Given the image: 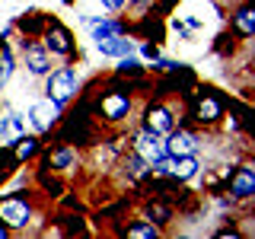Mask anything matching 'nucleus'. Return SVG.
<instances>
[{"mask_svg":"<svg viewBox=\"0 0 255 239\" xmlns=\"http://www.w3.org/2000/svg\"><path fill=\"white\" fill-rule=\"evenodd\" d=\"M19 134H22V118L19 115H13V112H10V115L0 118V147H6V143L16 140Z\"/></svg>","mask_w":255,"mask_h":239,"instance_id":"19","label":"nucleus"},{"mask_svg":"<svg viewBox=\"0 0 255 239\" xmlns=\"http://www.w3.org/2000/svg\"><path fill=\"white\" fill-rule=\"evenodd\" d=\"M51 58H74L77 54V42L70 35V29L58 19H42V38H38Z\"/></svg>","mask_w":255,"mask_h":239,"instance_id":"2","label":"nucleus"},{"mask_svg":"<svg viewBox=\"0 0 255 239\" xmlns=\"http://www.w3.org/2000/svg\"><path fill=\"white\" fill-rule=\"evenodd\" d=\"M230 29H233V35L239 42H249L255 35V10H252V3H243L233 16H230Z\"/></svg>","mask_w":255,"mask_h":239,"instance_id":"14","label":"nucleus"},{"mask_svg":"<svg viewBox=\"0 0 255 239\" xmlns=\"http://www.w3.org/2000/svg\"><path fill=\"white\" fill-rule=\"evenodd\" d=\"M223 115H227V99H223L217 90H207V86H201V90L188 93V118L195 124L214 127Z\"/></svg>","mask_w":255,"mask_h":239,"instance_id":"1","label":"nucleus"},{"mask_svg":"<svg viewBox=\"0 0 255 239\" xmlns=\"http://www.w3.org/2000/svg\"><path fill=\"white\" fill-rule=\"evenodd\" d=\"M227 195L233 198V201H249L255 195V169L252 166H236L233 172H230L227 179Z\"/></svg>","mask_w":255,"mask_h":239,"instance_id":"8","label":"nucleus"},{"mask_svg":"<svg viewBox=\"0 0 255 239\" xmlns=\"http://www.w3.org/2000/svg\"><path fill=\"white\" fill-rule=\"evenodd\" d=\"M131 150L150 166V169H159V166L166 163V156H169L166 153V137L156 134V131H150V127H140V131L131 137Z\"/></svg>","mask_w":255,"mask_h":239,"instance_id":"3","label":"nucleus"},{"mask_svg":"<svg viewBox=\"0 0 255 239\" xmlns=\"http://www.w3.org/2000/svg\"><path fill=\"white\" fill-rule=\"evenodd\" d=\"M96 51L102 58H125V54H134V42L128 38V32H118V35L96 38Z\"/></svg>","mask_w":255,"mask_h":239,"instance_id":"13","label":"nucleus"},{"mask_svg":"<svg viewBox=\"0 0 255 239\" xmlns=\"http://www.w3.org/2000/svg\"><path fill=\"white\" fill-rule=\"evenodd\" d=\"M22 58H26V67H29L32 77L51 74V54H48V48L38 38H26L22 42Z\"/></svg>","mask_w":255,"mask_h":239,"instance_id":"10","label":"nucleus"},{"mask_svg":"<svg viewBox=\"0 0 255 239\" xmlns=\"http://www.w3.org/2000/svg\"><path fill=\"white\" fill-rule=\"evenodd\" d=\"M83 22H86V29H90L93 42H96V38H106V35H118V32H128L125 22L112 19V16H86Z\"/></svg>","mask_w":255,"mask_h":239,"instance_id":"15","label":"nucleus"},{"mask_svg":"<svg viewBox=\"0 0 255 239\" xmlns=\"http://www.w3.org/2000/svg\"><path fill=\"white\" fill-rule=\"evenodd\" d=\"M198 169H201V163H198V153L191 156H166V163L159 166V175H169V179L175 182H191L198 175Z\"/></svg>","mask_w":255,"mask_h":239,"instance_id":"9","label":"nucleus"},{"mask_svg":"<svg viewBox=\"0 0 255 239\" xmlns=\"http://www.w3.org/2000/svg\"><path fill=\"white\" fill-rule=\"evenodd\" d=\"M131 90V86H128ZM125 86H118V90H109L106 96H99V115L106 118V121H122L128 118V112H131V93H128Z\"/></svg>","mask_w":255,"mask_h":239,"instance_id":"6","label":"nucleus"},{"mask_svg":"<svg viewBox=\"0 0 255 239\" xmlns=\"http://www.w3.org/2000/svg\"><path fill=\"white\" fill-rule=\"evenodd\" d=\"M140 51H143V58H147V61H156V58H159V42L147 38V42L140 45Z\"/></svg>","mask_w":255,"mask_h":239,"instance_id":"22","label":"nucleus"},{"mask_svg":"<svg viewBox=\"0 0 255 239\" xmlns=\"http://www.w3.org/2000/svg\"><path fill=\"white\" fill-rule=\"evenodd\" d=\"M198 137L191 131H185V127H172L169 134H166V153L169 156H191L198 153Z\"/></svg>","mask_w":255,"mask_h":239,"instance_id":"12","label":"nucleus"},{"mask_svg":"<svg viewBox=\"0 0 255 239\" xmlns=\"http://www.w3.org/2000/svg\"><path fill=\"white\" fill-rule=\"evenodd\" d=\"M42 153V140L35 137V134H19L13 143V156L16 159H32V156H38Z\"/></svg>","mask_w":255,"mask_h":239,"instance_id":"18","label":"nucleus"},{"mask_svg":"<svg viewBox=\"0 0 255 239\" xmlns=\"http://www.w3.org/2000/svg\"><path fill=\"white\" fill-rule=\"evenodd\" d=\"M77 166V147H70L67 140L58 143V147L48 153V169H54V172H67V169H74Z\"/></svg>","mask_w":255,"mask_h":239,"instance_id":"16","label":"nucleus"},{"mask_svg":"<svg viewBox=\"0 0 255 239\" xmlns=\"http://www.w3.org/2000/svg\"><path fill=\"white\" fill-rule=\"evenodd\" d=\"M143 127H150V131H156V134L166 137L172 127H179V121H175V112L169 106L153 102V106H147V112H143Z\"/></svg>","mask_w":255,"mask_h":239,"instance_id":"11","label":"nucleus"},{"mask_svg":"<svg viewBox=\"0 0 255 239\" xmlns=\"http://www.w3.org/2000/svg\"><path fill=\"white\" fill-rule=\"evenodd\" d=\"M99 3H102V6H106V10H109V13H118V10H125V6H128V3H131V0H99Z\"/></svg>","mask_w":255,"mask_h":239,"instance_id":"23","label":"nucleus"},{"mask_svg":"<svg viewBox=\"0 0 255 239\" xmlns=\"http://www.w3.org/2000/svg\"><path fill=\"white\" fill-rule=\"evenodd\" d=\"M77 90H80V77L74 67H58L51 74H45V96L51 102H58L61 109L77 96Z\"/></svg>","mask_w":255,"mask_h":239,"instance_id":"4","label":"nucleus"},{"mask_svg":"<svg viewBox=\"0 0 255 239\" xmlns=\"http://www.w3.org/2000/svg\"><path fill=\"white\" fill-rule=\"evenodd\" d=\"M143 220L156 223V227H163V223H169V220H172V204L153 195V198H150L147 204H143Z\"/></svg>","mask_w":255,"mask_h":239,"instance_id":"17","label":"nucleus"},{"mask_svg":"<svg viewBox=\"0 0 255 239\" xmlns=\"http://www.w3.org/2000/svg\"><path fill=\"white\" fill-rule=\"evenodd\" d=\"M10 233H13V230L6 227V223H0V239H6V236H10Z\"/></svg>","mask_w":255,"mask_h":239,"instance_id":"24","label":"nucleus"},{"mask_svg":"<svg viewBox=\"0 0 255 239\" xmlns=\"http://www.w3.org/2000/svg\"><path fill=\"white\" fill-rule=\"evenodd\" d=\"M115 77H118V80H125V77H131V80H140V77H143V67H140V61H134L131 54L118 58V70H115Z\"/></svg>","mask_w":255,"mask_h":239,"instance_id":"21","label":"nucleus"},{"mask_svg":"<svg viewBox=\"0 0 255 239\" xmlns=\"http://www.w3.org/2000/svg\"><path fill=\"white\" fill-rule=\"evenodd\" d=\"M122 236H131V239H137V236L153 239V236H159V227H156V223H150V220H137V223H128V227L122 230Z\"/></svg>","mask_w":255,"mask_h":239,"instance_id":"20","label":"nucleus"},{"mask_svg":"<svg viewBox=\"0 0 255 239\" xmlns=\"http://www.w3.org/2000/svg\"><path fill=\"white\" fill-rule=\"evenodd\" d=\"M29 121H32V127H35L38 134H51L54 127H58V121H61V106L45 96V99H38V102L29 106Z\"/></svg>","mask_w":255,"mask_h":239,"instance_id":"7","label":"nucleus"},{"mask_svg":"<svg viewBox=\"0 0 255 239\" xmlns=\"http://www.w3.org/2000/svg\"><path fill=\"white\" fill-rule=\"evenodd\" d=\"M0 223H6V227L13 230H26L32 223V201L29 198H22L19 191L16 195H6L0 198Z\"/></svg>","mask_w":255,"mask_h":239,"instance_id":"5","label":"nucleus"}]
</instances>
